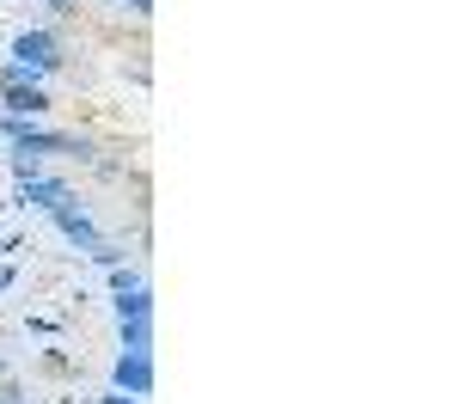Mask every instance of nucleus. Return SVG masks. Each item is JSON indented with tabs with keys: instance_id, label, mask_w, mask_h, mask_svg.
Instances as JSON below:
<instances>
[{
	"instance_id": "1",
	"label": "nucleus",
	"mask_w": 459,
	"mask_h": 404,
	"mask_svg": "<svg viewBox=\"0 0 459 404\" xmlns=\"http://www.w3.org/2000/svg\"><path fill=\"white\" fill-rule=\"evenodd\" d=\"M6 62L25 73V80L49 86L56 73H68V43L49 31V25H25V31H13V43H6Z\"/></svg>"
},
{
	"instance_id": "2",
	"label": "nucleus",
	"mask_w": 459,
	"mask_h": 404,
	"mask_svg": "<svg viewBox=\"0 0 459 404\" xmlns=\"http://www.w3.org/2000/svg\"><path fill=\"white\" fill-rule=\"evenodd\" d=\"M0 142L19 147V153H37V159H49V153H62V159H92L99 147L86 142V135H68V129H43V123H31V116H0Z\"/></svg>"
},
{
	"instance_id": "3",
	"label": "nucleus",
	"mask_w": 459,
	"mask_h": 404,
	"mask_svg": "<svg viewBox=\"0 0 459 404\" xmlns=\"http://www.w3.org/2000/svg\"><path fill=\"white\" fill-rule=\"evenodd\" d=\"M68 202H80V190H74L68 178H56V172H43V178L19 184L6 209H25V215H31V209H37V215H56V209H68Z\"/></svg>"
},
{
	"instance_id": "4",
	"label": "nucleus",
	"mask_w": 459,
	"mask_h": 404,
	"mask_svg": "<svg viewBox=\"0 0 459 404\" xmlns=\"http://www.w3.org/2000/svg\"><path fill=\"white\" fill-rule=\"evenodd\" d=\"M110 392H129V399H153V349H123L110 362Z\"/></svg>"
},
{
	"instance_id": "5",
	"label": "nucleus",
	"mask_w": 459,
	"mask_h": 404,
	"mask_svg": "<svg viewBox=\"0 0 459 404\" xmlns=\"http://www.w3.org/2000/svg\"><path fill=\"white\" fill-rule=\"evenodd\" d=\"M49 110H56V99H49V86H37V80L0 86V116H31V123H43Z\"/></svg>"
},
{
	"instance_id": "6",
	"label": "nucleus",
	"mask_w": 459,
	"mask_h": 404,
	"mask_svg": "<svg viewBox=\"0 0 459 404\" xmlns=\"http://www.w3.org/2000/svg\"><path fill=\"white\" fill-rule=\"evenodd\" d=\"M49 227H56V233H62V239H68L74 252L86 257L92 252V245H99V239H105V233H99V220H92V209H86V202H68V209H56V215H49Z\"/></svg>"
},
{
	"instance_id": "7",
	"label": "nucleus",
	"mask_w": 459,
	"mask_h": 404,
	"mask_svg": "<svg viewBox=\"0 0 459 404\" xmlns=\"http://www.w3.org/2000/svg\"><path fill=\"white\" fill-rule=\"evenodd\" d=\"M110 306H117V319H153V294L142 288H129V294H110Z\"/></svg>"
},
{
	"instance_id": "8",
	"label": "nucleus",
	"mask_w": 459,
	"mask_h": 404,
	"mask_svg": "<svg viewBox=\"0 0 459 404\" xmlns=\"http://www.w3.org/2000/svg\"><path fill=\"white\" fill-rule=\"evenodd\" d=\"M123 349H153V319H117Z\"/></svg>"
},
{
	"instance_id": "9",
	"label": "nucleus",
	"mask_w": 459,
	"mask_h": 404,
	"mask_svg": "<svg viewBox=\"0 0 459 404\" xmlns=\"http://www.w3.org/2000/svg\"><path fill=\"white\" fill-rule=\"evenodd\" d=\"M86 263H99V270H117V263H129V245H117V239H99V245L86 252Z\"/></svg>"
},
{
	"instance_id": "10",
	"label": "nucleus",
	"mask_w": 459,
	"mask_h": 404,
	"mask_svg": "<svg viewBox=\"0 0 459 404\" xmlns=\"http://www.w3.org/2000/svg\"><path fill=\"white\" fill-rule=\"evenodd\" d=\"M25 337H37V343H56V337H62V319H49V313H25Z\"/></svg>"
},
{
	"instance_id": "11",
	"label": "nucleus",
	"mask_w": 459,
	"mask_h": 404,
	"mask_svg": "<svg viewBox=\"0 0 459 404\" xmlns=\"http://www.w3.org/2000/svg\"><path fill=\"white\" fill-rule=\"evenodd\" d=\"M105 288H110V294H129V288H142V270L117 263V270H105Z\"/></svg>"
},
{
	"instance_id": "12",
	"label": "nucleus",
	"mask_w": 459,
	"mask_h": 404,
	"mask_svg": "<svg viewBox=\"0 0 459 404\" xmlns=\"http://www.w3.org/2000/svg\"><path fill=\"white\" fill-rule=\"evenodd\" d=\"M0 404H37V399H31V386H25V380H13V374H6V380H0Z\"/></svg>"
},
{
	"instance_id": "13",
	"label": "nucleus",
	"mask_w": 459,
	"mask_h": 404,
	"mask_svg": "<svg viewBox=\"0 0 459 404\" xmlns=\"http://www.w3.org/2000/svg\"><path fill=\"white\" fill-rule=\"evenodd\" d=\"M37 362L49 367V374H74V356H62V349H37Z\"/></svg>"
},
{
	"instance_id": "14",
	"label": "nucleus",
	"mask_w": 459,
	"mask_h": 404,
	"mask_svg": "<svg viewBox=\"0 0 459 404\" xmlns=\"http://www.w3.org/2000/svg\"><path fill=\"white\" fill-rule=\"evenodd\" d=\"M19 282H25V276H19V263L6 257V263H0V294H13V288H19Z\"/></svg>"
},
{
	"instance_id": "15",
	"label": "nucleus",
	"mask_w": 459,
	"mask_h": 404,
	"mask_svg": "<svg viewBox=\"0 0 459 404\" xmlns=\"http://www.w3.org/2000/svg\"><path fill=\"white\" fill-rule=\"evenodd\" d=\"M123 6H129L135 19H153V0H123Z\"/></svg>"
},
{
	"instance_id": "16",
	"label": "nucleus",
	"mask_w": 459,
	"mask_h": 404,
	"mask_svg": "<svg viewBox=\"0 0 459 404\" xmlns=\"http://www.w3.org/2000/svg\"><path fill=\"white\" fill-rule=\"evenodd\" d=\"M49 13H80V0H43Z\"/></svg>"
},
{
	"instance_id": "17",
	"label": "nucleus",
	"mask_w": 459,
	"mask_h": 404,
	"mask_svg": "<svg viewBox=\"0 0 459 404\" xmlns=\"http://www.w3.org/2000/svg\"><path fill=\"white\" fill-rule=\"evenodd\" d=\"M92 404H142V399H129V392H105V399H92Z\"/></svg>"
},
{
	"instance_id": "18",
	"label": "nucleus",
	"mask_w": 459,
	"mask_h": 404,
	"mask_svg": "<svg viewBox=\"0 0 459 404\" xmlns=\"http://www.w3.org/2000/svg\"><path fill=\"white\" fill-rule=\"evenodd\" d=\"M6 374H13V367H6V356H0V380H6Z\"/></svg>"
},
{
	"instance_id": "19",
	"label": "nucleus",
	"mask_w": 459,
	"mask_h": 404,
	"mask_svg": "<svg viewBox=\"0 0 459 404\" xmlns=\"http://www.w3.org/2000/svg\"><path fill=\"white\" fill-rule=\"evenodd\" d=\"M105 6H123V0H105Z\"/></svg>"
},
{
	"instance_id": "20",
	"label": "nucleus",
	"mask_w": 459,
	"mask_h": 404,
	"mask_svg": "<svg viewBox=\"0 0 459 404\" xmlns=\"http://www.w3.org/2000/svg\"><path fill=\"white\" fill-rule=\"evenodd\" d=\"M0 331H6V319H0Z\"/></svg>"
}]
</instances>
